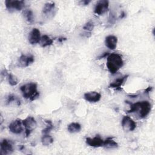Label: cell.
Returning <instances> with one entry per match:
<instances>
[{"mask_svg":"<svg viewBox=\"0 0 155 155\" xmlns=\"http://www.w3.org/2000/svg\"><path fill=\"white\" fill-rule=\"evenodd\" d=\"M130 109L128 113H135L139 119L146 117L150 113L151 109V104L147 101H138L134 104H130Z\"/></svg>","mask_w":155,"mask_h":155,"instance_id":"cell-1","label":"cell"},{"mask_svg":"<svg viewBox=\"0 0 155 155\" xmlns=\"http://www.w3.org/2000/svg\"><path fill=\"white\" fill-rule=\"evenodd\" d=\"M124 65V61L122 56L116 53H112L108 54L107 59V67L111 74L116 73L118 70Z\"/></svg>","mask_w":155,"mask_h":155,"instance_id":"cell-2","label":"cell"},{"mask_svg":"<svg viewBox=\"0 0 155 155\" xmlns=\"http://www.w3.org/2000/svg\"><path fill=\"white\" fill-rule=\"evenodd\" d=\"M20 90L25 99L33 101L39 96V92L38 91L37 84L29 82L20 87Z\"/></svg>","mask_w":155,"mask_h":155,"instance_id":"cell-3","label":"cell"},{"mask_svg":"<svg viewBox=\"0 0 155 155\" xmlns=\"http://www.w3.org/2000/svg\"><path fill=\"white\" fill-rule=\"evenodd\" d=\"M22 124L25 128V134L27 137L30 136L37 126L36 121L32 116H27L25 119L22 120Z\"/></svg>","mask_w":155,"mask_h":155,"instance_id":"cell-4","label":"cell"},{"mask_svg":"<svg viewBox=\"0 0 155 155\" xmlns=\"http://www.w3.org/2000/svg\"><path fill=\"white\" fill-rule=\"evenodd\" d=\"M5 7L10 12L20 11L25 6V2L24 1L19 0H6L5 1Z\"/></svg>","mask_w":155,"mask_h":155,"instance_id":"cell-5","label":"cell"},{"mask_svg":"<svg viewBox=\"0 0 155 155\" xmlns=\"http://www.w3.org/2000/svg\"><path fill=\"white\" fill-rule=\"evenodd\" d=\"M109 2L107 0H101L97 2L96 4L94 12L97 15H102L106 13L108 10Z\"/></svg>","mask_w":155,"mask_h":155,"instance_id":"cell-6","label":"cell"},{"mask_svg":"<svg viewBox=\"0 0 155 155\" xmlns=\"http://www.w3.org/2000/svg\"><path fill=\"white\" fill-rule=\"evenodd\" d=\"M122 128L127 131H132L136 128V123L128 116H124L122 119Z\"/></svg>","mask_w":155,"mask_h":155,"instance_id":"cell-7","label":"cell"},{"mask_svg":"<svg viewBox=\"0 0 155 155\" xmlns=\"http://www.w3.org/2000/svg\"><path fill=\"white\" fill-rule=\"evenodd\" d=\"M13 152V147L11 141L3 139L0 144V153L2 155L10 154Z\"/></svg>","mask_w":155,"mask_h":155,"instance_id":"cell-8","label":"cell"},{"mask_svg":"<svg viewBox=\"0 0 155 155\" xmlns=\"http://www.w3.org/2000/svg\"><path fill=\"white\" fill-rule=\"evenodd\" d=\"M23 124H22V120H21V119H16L13 121H12L9 126V130L10 131L14 133V134H20L23 131V127H22Z\"/></svg>","mask_w":155,"mask_h":155,"instance_id":"cell-9","label":"cell"},{"mask_svg":"<svg viewBox=\"0 0 155 155\" xmlns=\"http://www.w3.org/2000/svg\"><path fill=\"white\" fill-rule=\"evenodd\" d=\"M41 38L40 31L37 28H33L28 35V41L32 45L39 43Z\"/></svg>","mask_w":155,"mask_h":155,"instance_id":"cell-10","label":"cell"},{"mask_svg":"<svg viewBox=\"0 0 155 155\" xmlns=\"http://www.w3.org/2000/svg\"><path fill=\"white\" fill-rule=\"evenodd\" d=\"M35 61L33 55L21 54L18 60L19 66L21 67H27Z\"/></svg>","mask_w":155,"mask_h":155,"instance_id":"cell-11","label":"cell"},{"mask_svg":"<svg viewBox=\"0 0 155 155\" xmlns=\"http://www.w3.org/2000/svg\"><path fill=\"white\" fill-rule=\"evenodd\" d=\"M55 13V4L54 2L46 3L42 9V14L47 18L53 17Z\"/></svg>","mask_w":155,"mask_h":155,"instance_id":"cell-12","label":"cell"},{"mask_svg":"<svg viewBox=\"0 0 155 155\" xmlns=\"http://www.w3.org/2000/svg\"><path fill=\"white\" fill-rule=\"evenodd\" d=\"M85 142L88 145L95 148L102 147L104 144V140L99 136H96L93 138L87 137L85 139Z\"/></svg>","mask_w":155,"mask_h":155,"instance_id":"cell-13","label":"cell"},{"mask_svg":"<svg viewBox=\"0 0 155 155\" xmlns=\"http://www.w3.org/2000/svg\"><path fill=\"white\" fill-rule=\"evenodd\" d=\"M84 97V99L89 102H97L100 101L101 94L97 91H90L85 93Z\"/></svg>","mask_w":155,"mask_h":155,"instance_id":"cell-14","label":"cell"},{"mask_svg":"<svg viewBox=\"0 0 155 155\" xmlns=\"http://www.w3.org/2000/svg\"><path fill=\"white\" fill-rule=\"evenodd\" d=\"M117 38L114 35H108L105 38V44L110 50H114L116 48Z\"/></svg>","mask_w":155,"mask_h":155,"instance_id":"cell-15","label":"cell"},{"mask_svg":"<svg viewBox=\"0 0 155 155\" xmlns=\"http://www.w3.org/2000/svg\"><path fill=\"white\" fill-rule=\"evenodd\" d=\"M129 75L126 74L122 77H120L116 79H115L113 82L110 84L108 87L112 88H116V90H120V87L124 84V82L127 81V78H128Z\"/></svg>","mask_w":155,"mask_h":155,"instance_id":"cell-16","label":"cell"},{"mask_svg":"<svg viewBox=\"0 0 155 155\" xmlns=\"http://www.w3.org/2000/svg\"><path fill=\"white\" fill-rule=\"evenodd\" d=\"M103 146L107 149L116 148L118 147V143L113 140L112 137H108L105 140H104Z\"/></svg>","mask_w":155,"mask_h":155,"instance_id":"cell-17","label":"cell"},{"mask_svg":"<svg viewBox=\"0 0 155 155\" xmlns=\"http://www.w3.org/2000/svg\"><path fill=\"white\" fill-rule=\"evenodd\" d=\"M53 42V40L51 39L48 35H44L41 36V40H40V44L42 47H45L47 46L51 45Z\"/></svg>","mask_w":155,"mask_h":155,"instance_id":"cell-18","label":"cell"},{"mask_svg":"<svg viewBox=\"0 0 155 155\" xmlns=\"http://www.w3.org/2000/svg\"><path fill=\"white\" fill-rule=\"evenodd\" d=\"M68 131L71 133L79 132L81 130V125L78 122H72L68 125Z\"/></svg>","mask_w":155,"mask_h":155,"instance_id":"cell-19","label":"cell"},{"mask_svg":"<svg viewBox=\"0 0 155 155\" xmlns=\"http://www.w3.org/2000/svg\"><path fill=\"white\" fill-rule=\"evenodd\" d=\"M24 18L30 24H32L34 22V16L33 12L30 9L25 10L23 12Z\"/></svg>","mask_w":155,"mask_h":155,"instance_id":"cell-20","label":"cell"},{"mask_svg":"<svg viewBox=\"0 0 155 155\" xmlns=\"http://www.w3.org/2000/svg\"><path fill=\"white\" fill-rule=\"evenodd\" d=\"M41 142L43 145L47 146L51 144L53 142V137L48 134H43L41 137Z\"/></svg>","mask_w":155,"mask_h":155,"instance_id":"cell-21","label":"cell"},{"mask_svg":"<svg viewBox=\"0 0 155 155\" xmlns=\"http://www.w3.org/2000/svg\"><path fill=\"white\" fill-rule=\"evenodd\" d=\"M7 79H8V83L10 85L15 86V85H16L18 84V79L16 78V76H15L14 75H13L11 73H8V75L7 76Z\"/></svg>","mask_w":155,"mask_h":155,"instance_id":"cell-22","label":"cell"},{"mask_svg":"<svg viewBox=\"0 0 155 155\" xmlns=\"http://www.w3.org/2000/svg\"><path fill=\"white\" fill-rule=\"evenodd\" d=\"M12 102H16L18 105H19L20 104H21L20 100H19V99H18L16 96H15V95H13V94H9V95L7 96V100H6L7 105L10 104L12 103Z\"/></svg>","mask_w":155,"mask_h":155,"instance_id":"cell-23","label":"cell"},{"mask_svg":"<svg viewBox=\"0 0 155 155\" xmlns=\"http://www.w3.org/2000/svg\"><path fill=\"white\" fill-rule=\"evenodd\" d=\"M94 27V24L93 22H92L91 21H90L84 25V26L83 27V29L87 31H91L93 30Z\"/></svg>","mask_w":155,"mask_h":155,"instance_id":"cell-24","label":"cell"},{"mask_svg":"<svg viewBox=\"0 0 155 155\" xmlns=\"http://www.w3.org/2000/svg\"><path fill=\"white\" fill-rule=\"evenodd\" d=\"M46 122L47 123V127H45V128H44L42 133L43 134H48V133L53 129V125L52 124V122L50 120H46Z\"/></svg>","mask_w":155,"mask_h":155,"instance_id":"cell-25","label":"cell"},{"mask_svg":"<svg viewBox=\"0 0 155 155\" xmlns=\"http://www.w3.org/2000/svg\"><path fill=\"white\" fill-rule=\"evenodd\" d=\"M116 19V18L115 15L112 12H111L110 14V16H109V18H108V22L110 24H113L115 22Z\"/></svg>","mask_w":155,"mask_h":155,"instance_id":"cell-26","label":"cell"},{"mask_svg":"<svg viewBox=\"0 0 155 155\" xmlns=\"http://www.w3.org/2000/svg\"><path fill=\"white\" fill-rule=\"evenodd\" d=\"M91 2V1H87V0H84V1H81L79 2V3L81 4V5H88L90 2Z\"/></svg>","mask_w":155,"mask_h":155,"instance_id":"cell-27","label":"cell"},{"mask_svg":"<svg viewBox=\"0 0 155 155\" xmlns=\"http://www.w3.org/2000/svg\"><path fill=\"white\" fill-rule=\"evenodd\" d=\"M108 54H109V53H104V54L101 55L100 56H99V57L97 58V59H101V58H104V57H105V56H108Z\"/></svg>","mask_w":155,"mask_h":155,"instance_id":"cell-28","label":"cell"},{"mask_svg":"<svg viewBox=\"0 0 155 155\" xmlns=\"http://www.w3.org/2000/svg\"><path fill=\"white\" fill-rule=\"evenodd\" d=\"M65 40H66V38H63V37H60V38H58V41L60 42H62V41H65Z\"/></svg>","mask_w":155,"mask_h":155,"instance_id":"cell-29","label":"cell"}]
</instances>
